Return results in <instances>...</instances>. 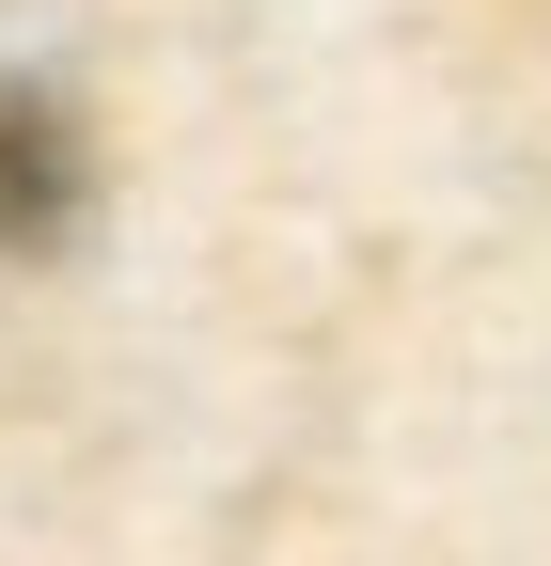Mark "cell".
Returning a JSON list of instances; mask_svg holds the SVG:
<instances>
[{"instance_id": "6da1fadb", "label": "cell", "mask_w": 551, "mask_h": 566, "mask_svg": "<svg viewBox=\"0 0 551 566\" xmlns=\"http://www.w3.org/2000/svg\"><path fill=\"white\" fill-rule=\"evenodd\" d=\"M95 205V158H80V111L48 80H0V252H63Z\"/></svg>"}]
</instances>
